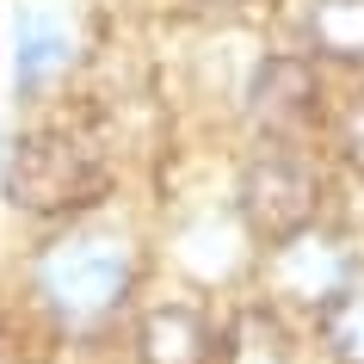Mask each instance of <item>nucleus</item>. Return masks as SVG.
<instances>
[{"mask_svg": "<svg viewBox=\"0 0 364 364\" xmlns=\"http://www.w3.org/2000/svg\"><path fill=\"white\" fill-rule=\"evenodd\" d=\"M272 278H278V296H290V303L321 309V315H327L346 290L358 284V266H352V253H346L340 241L303 229V235H290V241H278Z\"/></svg>", "mask_w": 364, "mask_h": 364, "instance_id": "obj_4", "label": "nucleus"}, {"mask_svg": "<svg viewBox=\"0 0 364 364\" xmlns=\"http://www.w3.org/2000/svg\"><path fill=\"white\" fill-rule=\"evenodd\" d=\"M68 62H75V25H68V13L56 0H31L19 13V50H13L19 93H43Z\"/></svg>", "mask_w": 364, "mask_h": 364, "instance_id": "obj_6", "label": "nucleus"}, {"mask_svg": "<svg viewBox=\"0 0 364 364\" xmlns=\"http://www.w3.org/2000/svg\"><path fill=\"white\" fill-rule=\"evenodd\" d=\"M309 50L327 62H364V0H309Z\"/></svg>", "mask_w": 364, "mask_h": 364, "instance_id": "obj_8", "label": "nucleus"}, {"mask_svg": "<svg viewBox=\"0 0 364 364\" xmlns=\"http://www.w3.org/2000/svg\"><path fill=\"white\" fill-rule=\"evenodd\" d=\"M321 204V173L309 167L290 142H272L266 154H253L241 173V216L253 223V235L266 241H290L315 223Z\"/></svg>", "mask_w": 364, "mask_h": 364, "instance_id": "obj_3", "label": "nucleus"}, {"mask_svg": "<svg viewBox=\"0 0 364 364\" xmlns=\"http://www.w3.org/2000/svg\"><path fill=\"white\" fill-rule=\"evenodd\" d=\"M216 6H235V0H216Z\"/></svg>", "mask_w": 364, "mask_h": 364, "instance_id": "obj_11", "label": "nucleus"}, {"mask_svg": "<svg viewBox=\"0 0 364 364\" xmlns=\"http://www.w3.org/2000/svg\"><path fill=\"white\" fill-rule=\"evenodd\" d=\"M210 321L192 315V309H154L142 321V364H210Z\"/></svg>", "mask_w": 364, "mask_h": 364, "instance_id": "obj_7", "label": "nucleus"}, {"mask_svg": "<svg viewBox=\"0 0 364 364\" xmlns=\"http://www.w3.org/2000/svg\"><path fill=\"white\" fill-rule=\"evenodd\" d=\"M105 192V167L93 149H80L62 130L13 136L6 149V198L31 216H68Z\"/></svg>", "mask_w": 364, "mask_h": 364, "instance_id": "obj_1", "label": "nucleus"}, {"mask_svg": "<svg viewBox=\"0 0 364 364\" xmlns=\"http://www.w3.org/2000/svg\"><path fill=\"white\" fill-rule=\"evenodd\" d=\"M321 327H327V346H333V358L364 364V284L346 290L340 303L321 315Z\"/></svg>", "mask_w": 364, "mask_h": 364, "instance_id": "obj_9", "label": "nucleus"}, {"mask_svg": "<svg viewBox=\"0 0 364 364\" xmlns=\"http://www.w3.org/2000/svg\"><path fill=\"white\" fill-rule=\"evenodd\" d=\"M333 136H340V154L352 161V167H364V93L352 99L340 112V124H333Z\"/></svg>", "mask_w": 364, "mask_h": 364, "instance_id": "obj_10", "label": "nucleus"}, {"mask_svg": "<svg viewBox=\"0 0 364 364\" xmlns=\"http://www.w3.org/2000/svg\"><path fill=\"white\" fill-rule=\"evenodd\" d=\"M130 290V247L117 235H68L38 259V296L68 327L112 315Z\"/></svg>", "mask_w": 364, "mask_h": 364, "instance_id": "obj_2", "label": "nucleus"}, {"mask_svg": "<svg viewBox=\"0 0 364 364\" xmlns=\"http://www.w3.org/2000/svg\"><path fill=\"white\" fill-rule=\"evenodd\" d=\"M315 112H321L315 62L309 56H266L259 62V75H253V117H259L266 130L290 136V130H303Z\"/></svg>", "mask_w": 364, "mask_h": 364, "instance_id": "obj_5", "label": "nucleus"}]
</instances>
